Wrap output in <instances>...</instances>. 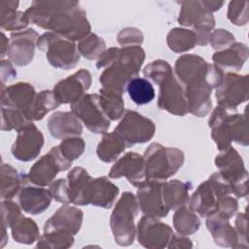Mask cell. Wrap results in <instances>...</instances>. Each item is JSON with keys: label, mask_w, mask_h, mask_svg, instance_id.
<instances>
[{"label": "cell", "mask_w": 249, "mask_h": 249, "mask_svg": "<svg viewBox=\"0 0 249 249\" xmlns=\"http://www.w3.org/2000/svg\"><path fill=\"white\" fill-rule=\"evenodd\" d=\"M24 15L29 23L72 41H81L90 33L86 13L77 1H34Z\"/></svg>", "instance_id": "cell-1"}, {"label": "cell", "mask_w": 249, "mask_h": 249, "mask_svg": "<svg viewBox=\"0 0 249 249\" xmlns=\"http://www.w3.org/2000/svg\"><path fill=\"white\" fill-rule=\"evenodd\" d=\"M145 59V52L140 46L110 48L96 62L97 68H105L99 82L102 88L123 93L128 82L135 78Z\"/></svg>", "instance_id": "cell-2"}, {"label": "cell", "mask_w": 249, "mask_h": 249, "mask_svg": "<svg viewBox=\"0 0 249 249\" xmlns=\"http://www.w3.org/2000/svg\"><path fill=\"white\" fill-rule=\"evenodd\" d=\"M175 74L185 90L218 88L224 73L214 64H209L196 54H183L175 62Z\"/></svg>", "instance_id": "cell-3"}, {"label": "cell", "mask_w": 249, "mask_h": 249, "mask_svg": "<svg viewBox=\"0 0 249 249\" xmlns=\"http://www.w3.org/2000/svg\"><path fill=\"white\" fill-rule=\"evenodd\" d=\"M143 159L146 180L164 181L173 176L183 165L184 153L177 148L152 143L146 149Z\"/></svg>", "instance_id": "cell-4"}, {"label": "cell", "mask_w": 249, "mask_h": 249, "mask_svg": "<svg viewBox=\"0 0 249 249\" xmlns=\"http://www.w3.org/2000/svg\"><path fill=\"white\" fill-rule=\"evenodd\" d=\"M137 210L136 196L130 192L124 193L110 217V226L116 243L122 246H128L133 243L136 233L134 217L137 214Z\"/></svg>", "instance_id": "cell-5"}, {"label": "cell", "mask_w": 249, "mask_h": 249, "mask_svg": "<svg viewBox=\"0 0 249 249\" xmlns=\"http://www.w3.org/2000/svg\"><path fill=\"white\" fill-rule=\"evenodd\" d=\"M231 195L230 184L219 172L198 186L190 198L189 208L201 217H207L217 211L220 200Z\"/></svg>", "instance_id": "cell-6"}, {"label": "cell", "mask_w": 249, "mask_h": 249, "mask_svg": "<svg viewBox=\"0 0 249 249\" xmlns=\"http://www.w3.org/2000/svg\"><path fill=\"white\" fill-rule=\"evenodd\" d=\"M37 46L45 52L50 64L56 68L71 69L80 59V53L74 41L51 31L39 37Z\"/></svg>", "instance_id": "cell-7"}, {"label": "cell", "mask_w": 249, "mask_h": 249, "mask_svg": "<svg viewBox=\"0 0 249 249\" xmlns=\"http://www.w3.org/2000/svg\"><path fill=\"white\" fill-rule=\"evenodd\" d=\"M221 152L215 159L219 173L230 184L232 195L236 197L246 196L248 195V172L242 158L231 146Z\"/></svg>", "instance_id": "cell-8"}, {"label": "cell", "mask_w": 249, "mask_h": 249, "mask_svg": "<svg viewBox=\"0 0 249 249\" xmlns=\"http://www.w3.org/2000/svg\"><path fill=\"white\" fill-rule=\"evenodd\" d=\"M181 5L178 22L182 25L194 27L197 38V45H207L211 30L215 25L212 13L204 8L201 1H185Z\"/></svg>", "instance_id": "cell-9"}, {"label": "cell", "mask_w": 249, "mask_h": 249, "mask_svg": "<svg viewBox=\"0 0 249 249\" xmlns=\"http://www.w3.org/2000/svg\"><path fill=\"white\" fill-rule=\"evenodd\" d=\"M113 131L124 141L128 148L135 144L149 141L156 132V125L153 121L139 113L126 110L123 115L122 121Z\"/></svg>", "instance_id": "cell-10"}, {"label": "cell", "mask_w": 249, "mask_h": 249, "mask_svg": "<svg viewBox=\"0 0 249 249\" xmlns=\"http://www.w3.org/2000/svg\"><path fill=\"white\" fill-rule=\"evenodd\" d=\"M71 112L93 133H105L110 126V119L99 104L98 94H85L71 104Z\"/></svg>", "instance_id": "cell-11"}, {"label": "cell", "mask_w": 249, "mask_h": 249, "mask_svg": "<svg viewBox=\"0 0 249 249\" xmlns=\"http://www.w3.org/2000/svg\"><path fill=\"white\" fill-rule=\"evenodd\" d=\"M70 166L71 161L66 160L62 156L59 147L55 146L33 164L27 177L32 184L45 187L53 183L60 171H64Z\"/></svg>", "instance_id": "cell-12"}, {"label": "cell", "mask_w": 249, "mask_h": 249, "mask_svg": "<svg viewBox=\"0 0 249 249\" xmlns=\"http://www.w3.org/2000/svg\"><path fill=\"white\" fill-rule=\"evenodd\" d=\"M218 106L224 109L235 110L236 107L248 99V76L228 72L222 83L216 88Z\"/></svg>", "instance_id": "cell-13"}, {"label": "cell", "mask_w": 249, "mask_h": 249, "mask_svg": "<svg viewBox=\"0 0 249 249\" xmlns=\"http://www.w3.org/2000/svg\"><path fill=\"white\" fill-rule=\"evenodd\" d=\"M173 234L172 229L160 218L143 216L137 225V239L146 248H163L167 246Z\"/></svg>", "instance_id": "cell-14"}, {"label": "cell", "mask_w": 249, "mask_h": 249, "mask_svg": "<svg viewBox=\"0 0 249 249\" xmlns=\"http://www.w3.org/2000/svg\"><path fill=\"white\" fill-rule=\"evenodd\" d=\"M158 106L161 110L177 116H184L188 113L184 87L174 75L160 85Z\"/></svg>", "instance_id": "cell-15"}, {"label": "cell", "mask_w": 249, "mask_h": 249, "mask_svg": "<svg viewBox=\"0 0 249 249\" xmlns=\"http://www.w3.org/2000/svg\"><path fill=\"white\" fill-rule=\"evenodd\" d=\"M90 84V73L87 69H80L71 76L59 81L54 86L53 91L59 104H72L86 94L85 92L89 89Z\"/></svg>", "instance_id": "cell-16"}, {"label": "cell", "mask_w": 249, "mask_h": 249, "mask_svg": "<svg viewBox=\"0 0 249 249\" xmlns=\"http://www.w3.org/2000/svg\"><path fill=\"white\" fill-rule=\"evenodd\" d=\"M43 144L42 132L33 123H30L18 131V136L12 146V154L19 160L29 161L40 154Z\"/></svg>", "instance_id": "cell-17"}, {"label": "cell", "mask_w": 249, "mask_h": 249, "mask_svg": "<svg viewBox=\"0 0 249 249\" xmlns=\"http://www.w3.org/2000/svg\"><path fill=\"white\" fill-rule=\"evenodd\" d=\"M123 176L136 188H140L147 182L144 159L141 155L135 152H127L114 163L109 172V177L120 178Z\"/></svg>", "instance_id": "cell-18"}, {"label": "cell", "mask_w": 249, "mask_h": 249, "mask_svg": "<svg viewBox=\"0 0 249 249\" xmlns=\"http://www.w3.org/2000/svg\"><path fill=\"white\" fill-rule=\"evenodd\" d=\"M161 183L162 181H147L138 188L136 199L138 208H140L144 215L160 219L168 214L169 210L163 203Z\"/></svg>", "instance_id": "cell-19"}, {"label": "cell", "mask_w": 249, "mask_h": 249, "mask_svg": "<svg viewBox=\"0 0 249 249\" xmlns=\"http://www.w3.org/2000/svg\"><path fill=\"white\" fill-rule=\"evenodd\" d=\"M39 37V34L31 28L13 32L7 52L10 60L18 66L27 65L34 56L35 44Z\"/></svg>", "instance_id": "cell-20"}, {"label": "cell", "mask_w": 249, "mask_h": 249, "mask_svg": "<svg viewBox=\"0 0 249 249\" xmlns=\"http://www.w3.org/2000/svg\"><path fill=\"white\" fill-rule=\"evenodd\" d=\"M37 93L32 85L18 83L4 88L2 90V104L5 107L17 109L24 114L30 110Z\"/></svg>", "instance_id": "cell-21"}, {"label": "cell", "mask_w": 249, "mask_h": 249, "mask_svg": "<svg viewBox=\"0 0 249 249\" xmlns=\"http://www.w3.org/2000/svg\"><path fill=\"white\" fill-rule=\"evenodd\" d=\"M83 212L73 206L63 205L45 223L44 232L59 231L76 234L83 222Z\"/></svg>", "instance_id": "cell-22"}, {"label": "cell", "mask_w": 249, "mask_h": 249, "mask_svg": "<svg viewBox=\"0 0 249 249\" xmlns=\"http://www.w3.org/2000/svg\"><path fill=\"white\" fill-rule=\"evenodd\" d=\"M52 194L40 186H26L18 193V202L21 209L31 215L44 212L51 204Z\"/></svg>", "instance_id": "cell-23"}, {"label": "cell", "mask_w": 249, "mask_h": 249, "mask_svg": "<svg viewBox=\"0 0 249 249\" xmlns=\"http://www.w3.org/2000/svg\"><path fill=\"white\" fill-rule=\"evenodd\" d=\"M206 226L215 243L224 247H237L238 237L235 229L229 223V218L216 211L206 217Z\"/></svg>", "instance_id": "cell-24"}, {"label": "cell", "mask_w": 249, "mask_h": 249, "mask_svg": "<svg viewBox=\"0 0 249 249\" xmlns=\"http://www.w3.org/2000/svg\"><path fill=\"white\" fill-rule=\"evenodd\" d=\"M48 128L52 136L65 139L78 136L83 131L79 119L71 112H55L48 120Z\"/></svg>", "instance_id": "cell-25"}, {"label": "cell", "mask_w": 249, "mask_h": 249, "mask_svg": "<svg viewBox=\"0 0 249 249\" xmlns=\"http://www.w3.org/2000/svg\"><path fill=\"white\" fill-rule=\"evenodd\" d=\"M119 195V188L106 177L91 179L88 190V203L110 208Z\"/></svg>", "instance_id": "cell-26"}, {"label": "cell", "mask_w": 249, "mask_h": 249, "mask_svg": "<svg viewBox=\"0 0 249 249\" xmlns=\"http://www.w3.org/2000/svg\"><path fill=\"white\" fill-rule=\"evenodd\" d=\"M90 175L83 167H74L67 175V192L70 203L87 205Z\"/></svg>", "instance_id": "cell-27"}, {"label": "cell", "mask_w": 249, "mask_h": 249, "mask_svg": "<svg viewBox=\"0 0 249 249\" xmlns=\"http://www.w3.org/2000/svg\"><path fill=\"white\" fill-rule=\"evenodd\" d=\"M248 58V48L242 43H233L229 48L216 52L212 60L221 70L239 71Z\"/></svg>", "instance_id": "cell-28"}, {"label": "cell", "mask_w": 249, "mask_h": 249, "mask_svg": "<svg viewBox=\"0 0 249 249\" xmlns=\"http://www.w3.org/2000/svg\"><path fill=\"white\" fill-rule=\"evenodd\" d=\"M189 183L179 180H170L161 183V194L163 203L168 210H177L189 202Z\"/></svg>", "instance_id": "cell-29"}, {"label": "cell", "mask_w": 249, "mask_h": 249, "mask_svg": "<svg viewBox=\"0 0 249 249\" xmlns=\"http://www.w3.org/2000/svg\"><path fill=\"white\" fill-rule=\"evenodd\" d=\"M29 181L24 174H19L16 168L3 163L1 166V197L2 199L13 198L25 182Z\"/></svg>", "instance_id": "cell-30"}, {"label": "cell", "mask_w": 249, "mask_h": 249, "mask_svg": "<svg viewBox=\"0 0 249 249\" xmlns=\"http://www.w3.org/2000/svg\"><path fill=\"white\" fill-rule=\"evenodd\" d=\"M122 94L121 92L105 88L99 90V104L110 121L119 120L124 114V103Z\"/></svg>", "instance_id": "cell-31"}, {"label": "cell", "mask_w": 249, "mask_h": 249, "mask_svg": "<svg viewBox=\"0 0 249 249\" xmlns=\"http://www.w3.org/2000/svg\"><path fill=\"white\" fill-rule=\"evenodd\" d=\"M127 148L124 141L114 131L103 133V137L99 142L96 154L98 158L104 162H111L115 160L124 149Z\"/></svg>", "instance_id": "cell-32"}, {"label": "cell", "mask_w": 249, "mask_h": 249, "mask_svg": "<svg viewBox=\"0 0 249 249\" xmlns=\"http://www.w3.org/2000/svg\"><path fill=\"white\" fill-rule=\"evenodd\" d=\"M126 90L130 99L136 105L148 104L156 96L153 85L145 78H132L126 86Z\"/></svg>", "instance_id": "cell-33"}, {"label": "cell", "mask_w": 249, "mask_h": 249, "mask_svg": "<svg viewBox=\"0 0 249 249\" xmlns=\"http://www.w3.org/2000/svg\"><path fill=\"white\" fill-rule=\"evenodd\" d=\"M59 105L53 90H42L37 93L30 110L26 114V118L31 122L42 120L48 112L55 109Z\"/></svg>", "instance_id": "cell-34"}, {"label": "cell", "mask_w": 249, "mask_h": 249, "mask_svg": "<svg viewBox=\"0 0 249 249\" xmlns=\"http://www.w3.org/2000/svg\"><path fill=\"white\" fill-rule=\"evenodd\" d=\"M13 238L25 244H31L39 239L40 232L37 224L30 218L21 216L11 227Z\"/></svg>", "instance_id": "cell-35"}, {"label": "cell", "mask_w": 249, "mask_h": 249, "mask_svg": "<svg viewBox=\"0 0 249 249\" xmlns=\"http://www.w3.org/2000/svg\"><path fill=\"white\" fill-rule=\"evenodd\" d=\"M7 8L1 7V27L7 30L19 31L29 23L23 12H18V1H5Z\"/></svg>", "instance_id": "cell-36"}, {"label": "cell", "mask_w": 249, "mask_h": 249, "mask_svg": "<svg viewBox=\"0 0 249 249\" xmlns=\"http://www.w3.org/2000/svg\"><path fill=\"white\" fill-rule=\"evenodd\" d=\"M197 44V38L194 30L173 28L167 35V45L175 53H184L192 50Z\"/></svg>", "instance_id": "cell-37"}, {"label": "cell", "mask_w": 249, "mask_h": 249, "mask_svg": "<svg viewBox=\"0 0 249 249\" xmlns=\"http://www.w3.org/2000/svg\"><path fill=\"white\" fill-rule=\"evenodd\" d=\"M173 225L178 233L189 235L199 229L200 221L194 211L182 206L176 210L173 216Z\"/></svg>", "instance_id": "cell-38"}, {"label": "cell", "mask_w": 249, "mask_h": 249, "mask_svg": "<svg viewBox=\"0 0 249 249\" xmlns=\"http://www.w3.org/2000/svg\"><path fill=\"white\" fill-rule=\"evenodd\" d=\"M105 42L96 34L89 33L78 45L80 54L88 59H96L105 52Z\"/></svg>", "instance_id": "cell-39"}, {"label": "cell", "mask_w": 249, "mask_h": 249, "mask_svg": "<svg viewBox=\"0 0 249 249\" xmlns=\"http://www.w3.org/2000/svg\"><path fill=\"white\" fill-rule=\"evenodd\" d=\"M32 123L22 112L10 107L2 108V130L16 129L18 131L25 125Z\"/></svg>", "instance_id": "cell-40"}, {"label": "cell", "mask_w": 249, "mask_h": 249, "mask_svg": "<svg viewBox=\"0 0 249 249\" xmlns=\"http://www.w3.org/2000/svg\"><path fill=\"white\" fill-rule=\"evenodd\" d=\"M143 74L145 77L153 80L157 85H160L163 81L173 75L171 66L167 63V61L162 59L154 60L149 63L143 70Z\"/></svg>", "instance_id": "cell-41"}, {"label": "cell", "mask_w": 249, "mask_h": 249, "mask_svg": "<svg viewBox=\"0 0 249 249\" xmlns=\"http://www.w3.org/2000/svg\"><path fill=\"white\" fill-rule=\"evenodd\" d=\"M229 119L231 124V141H234L243 146H247L249 143V138L245 115H229Z\"/></svg>", "instance_id": "cell-42"}, {"label": "cell", "mask_w": 249, "mask_h": 249, "mask_svg": "<svg viewBox=\"0 0 249 249\" xmlns=\"http://www.w3.org/2000/svg\"><path fill=\"white\" fill-rule=\"evenodd\" d=\"M58 147L62 156L72 162L84 153L85 141L78 136L69 137L63 139Z\"/></svg>", "instance_id": "cell-43"}, {"label": "cell", "mask_w": 249, "mask_h": 249, "mask_svg": "<svg viewBox=\"0 0 249 249\" xmlns=\"http://www.w3.org/2000/svg\"><path fill=\"white\" fill-rule=\"evenodd\" d=\"M228 18L235 25H245L248 22V2L231 1L228 10Z\"/></svg>", "instance_id": "cell-44"}, {"label": "cell", "mask_w": 249, "mask_h": 249, "mask_svg": "<svg viewBox=\"0 0 249 249\" xmlns=\"http://www.w3.org/2000/svg\"><path fill=\"white\" fill-rule=\"evenodd\" d=\"M209 43L215 50H225L235 43L234 36L227 30L217 29L211 33Z\"/></svg>", "instance_id": "cell-45"}, {"label": "cell", "mask_w": 249, "mask_h": 249, "mask_svg": "<svg viewBox=\"0 0 249 249\" xmlns=\"http://www.w3.org/2000/svg\"><path fill=\"white\" fill-rule=\"evenodd\" d=\"M2 216L3 229H6L7 227H11L22 215L19 207L14 201L7 199L2 201Z\"/></svg>", "instance_id": "cell-46"}, {"label": "cell", "mask_w": 249, "mask_h": 249, "mask_svg": "<svg viewBox=\"0 0 249 249\" xmlns=\"http://www.w3.org/2000/svg\"><path fill=\"white\" fill-rule=\"evenodd\" d=\"M119 43L124 47L139 46L143 42V35L140 30L136 28H125L123 29L118 35Z\"/></svg>", "instance_id": "cell-47"}, {"label": "cell", "mask_w": 249, "mask_h": 249, "mask_svg": "<svg viewBox=\"0 0 249 249\" xmlns=\"http://www.w3.org/2000/svg\"><path fill=\"white\" fill-rule=\"evenodd\" d=\"M53 198L63 204L70 203L67 192V180L60 178L50 184L49 188Z\"/></svg>", "instance_id": "cell-48"}, {"label": "cell", "mask_w": 249, "mask_h": 249, "mask_svg": "<svg viewBox=\"0 0 249 249\" xmlns=\"http://www.w3.org/2000/svg\"><path fill=\"white\" fill-rule=\"evenodd\" d=\"M235 231L238 237L237 247L247 248L248 237H247V217L246 213H239L235 220Z\"/></svg>", "instance_id": "cell-49"}, {"label": "cell", "mask_w": 249, "mask_h": 249, "mask_svg": "<svg viewBox=\"0 0 249 249\" xmlns=\"http://www.w3.org/2000/svg\"><path fill=\"white\" fill-rule=\"evenodd\" d=\"M170 244L168 245V247H176V248H191L193 245H192V242L191 240L186 237V235H183V234H175L173 233L170 240H169Z\"/></svg>", "instance_id": "cell-50"}, {"label": "cell", "mask_w": 249, "mask_h": 249, "mask_svg": "<svg viewBox=\"0 0 249 249\" xmlns=\"http://www.w3.org/2000/svg\"><path fill=\"white\" fill-rule=\"evenodd\" d=\"M201 3L204 6V8L207 11H209L210 13L218 11L224 5L223 1L222 2H219V1H201Z\"/></svg>", "instance_id": "cell-51"}]
</instances>
